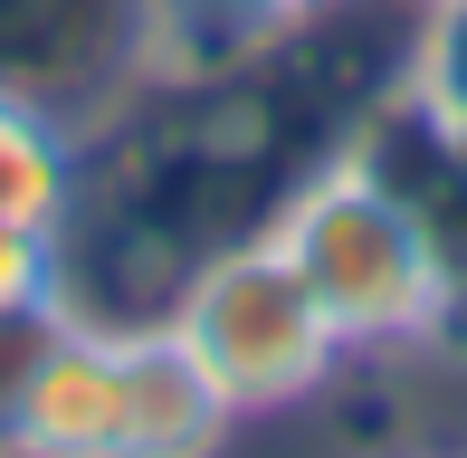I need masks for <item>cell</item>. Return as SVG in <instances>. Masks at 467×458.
Instances as JSON below:
<instances>
[{"instance_id":"obj_1","label":"cell","mask_w":467,"mask_h":458,"mask_svg":"<svg viewBox=\"0 0 467 458\" xmlns=\"http://www.w3.org/2000/svg\"><path fill=\"white\" fill-rule=\"evenodd\" d=\"M267 229L286 239L296 277L315 286L344 363H420L458 335L467 277L449 258V229H439L430 192H410V172H391L372 124L315 153L267 201Z\"/></svg>"},{"instance_id":"obj_2","label":"cell","mask_w":467,"mask_h":458,"mask_svg":"<svg viewBox=\"0 0 467 458\" xmlns=\"http://www.w3.org/2000/svg\"><path fill=\"white\" fill-rule=\"evenodd\" d=\"M153 316L172 325V344L210 372V391L239 411V430L325 401V391L353 372L344 344H334V325H325V306H315V286L296 277L286 239L267 220L191 248Z\"/></svg>"},{"instance_id":"obj_3","label":"cell","mask_w":467,"mask_h":458,"mask_svg":"<svg viewBox=\"0 0 467 458\" xmlns=\"http://www.w3.org/2000/svg\"><path fill=\"white\" fill-rule=\"evenodd\" d=\"M134 77H153V0H0V87L87 124Z\"/></svg>"},{"instance_id":"obj_4","label":"cell","mask_w":467,"mask_h":458,"mask_svg":"<svg viewBox=\"0 0 467 458\" xmlns=\"http://www.w3.org/2000/svg\"><path fill=\"white\" fill-rule=\"evenodd\" d=\"M124 382H134L124 458H229L239 411L210 391V372L172 344L162 316H124Z\"/></svg>"},{"instance_id":"obj_5","label":"cell","mask_w":467,"mask_h":458,"mask_svg":"<svg viewBox=\"0 0 467 458\" xmlns=\"http://www.w3.org/2000/svg\"><path fill=\"white\" fill-rule=\"evenodd\" d=\"M87 211V124L29 87H0V229L67 239Z\"/></svg>"},{"instance_id":"obj_6","label":"cell","mask_w":467,"mask_h":458,"mask_svg":"<svg viewBox=\"0 0 467 458\" xmlns=\"http://www.w3.org/2000/svg\"><path fill=\"white\" fill-rule=\"evenodd\" d=\"M344 0H153V77H220Z\"/></svg>"},{"instance_id":"obj_7","label":"cell","mask_w":467,"mask_h":458,"mask_svg":"<svg viewBox=\"0 0 467 458\" xmlns=\"http://www.w3.org/2000/svg\"><path fill=\"white\" fill-rule=\"evenodd\" d=\"M400 106L430 134H467V0H420L410 57H400Z\"/></svg>"},{"instance_id":"obj_8","label":"cell","mask_w":467,"mask_h":458,"mask_svg":"<svg viewBox=\"0 0 467 458\" xmlns=\"http://www.w3.org/2000/svg\"><path fill=\"white\" fill-rule=\"evenodd\" d=\"M67 239H38V229H0V316H38V306H67Z\"/></svg>"},{"instance_id":"obj_9","label":"cell","mask_w":467,"mask_h":458,"mask_svg":"<svg viewBox=\"0 0 467 458\" xmlns=\"http://www.w3.org/2000/svg\"><path fill=\"white\" fill-rule=\"evenodd\" d=\"M420 134H430V124H420ZM430 162H439L430 211H439V229H449V258H458V277H467V134H430Z\"/></svg>"}]
</instances>
